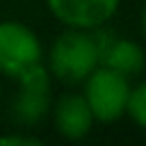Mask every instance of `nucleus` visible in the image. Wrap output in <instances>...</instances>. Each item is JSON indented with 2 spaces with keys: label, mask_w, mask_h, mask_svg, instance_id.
<instances>
[{
  "label": "nucleus",
  "mask_w": 146,
  "mask_h": 146,
  "mask_svg": "<svg viewBox=\"0 0 146 146\" xmlns=\"http://www.w3.org/2000/svg\"><path fill=\"white\" fill-rule=\"evenodd\" d=\"M41 64V43L36 34L16 21L0 23V73L21 80Z\"/></svg>",
  "instance_id": "obj_3"
},
{
  "label": "nucleus",
  "mask_w": 146,
  "mask_h": 146,
  "mask_svg": "<svg viewBox=\"0 0 146 146\" xmlns=\"http://www.w3.org/2000/svg\"><path fill=\"white\" fill-rule=\"evenodd\" d=\"M50 71L62 82H82L100 62L96 36L73 27L57 36L50 48Z\"/></svg>",
  "instance_id": "obj_1"
},
{
  "label": "nucleus",
  "mask_w": 146,
  "mask_h": 146,
  "mask_svg": "<svg viewBox=\"0 0 146 146\" xmlns=\"http://www.w3.org/2000/svg\"><path fill=\"white\" fill-rule=\"evenodd\" d=\"M125 112L139 128L146 125V84H137L135 89H130L125 100Z\"/></svg>",
  "instance_id": "obj_8"
},
{
  "label": "nucleus",
  "mask_w": 146,
  "mask_h": 146,
  "mask_svg": "<svg viewBox=\"0 0 146 146\" xmlns=\"http://www.w3.org/2000/svg\"><path fill=\"white\" fill-rule=\"evenodd\" d=\"M0 146H41V139L23 135H5L0 137Z\"/></svg>",
  "instance_id": "obj_9"
},
{
  "label": "nucleus",
  "mask_w": 146,
  "mask_h": 146,
  "mask_svg": "<svg viewBox=\"0 0 146 146\" xmlns=\"http://www.w3.org/2000/svg\"><path fill=\"white\" fill-rule=\"evenodd\" d=\"M21 96L14 103V114L23 123H36L50 107V75L43 64H36L21 80Z\"/></svg>",
  "instance_id": "obj_4"
},
{
  "label": "nucleus",
  "mask_w": 146,
  "mask_h": 146,
  "mask_svg": "<svg viewBox=\"0 0 146 146\" xmlns=\"http://www.w3.org/2000/svg\"><path fill=\"white\" fill-rule=\"evenodd\" d=\"M84 100L91 110V116L98 121H116L125 114V100L130 94L128 75L103 66L94 68L84 78Z\"/></svg>",
  "instance_id": "obj_2"
},
{
  "label": "nucleus",
  "mask_w": 146,
  "mask_h": 146,
  "mask_svg": "<svg viewBox=\"0 0 146 146\" xmlns=\"http://www.w3.org/2000/svg\"><path fill=\"white\" fill-rule=\"evenodd\" d=\"M91 121L94 116H91V110L84 96L66 94L59 98L55 107V123H57V130L66 139H82L91 130Z\"/></svg>",
  "instance_id": "obj_6"
},
{
  "label": "nucleus",
  "mask_w": 146,
  "mask_h": 146,
  "mask_svg": "<svg viewBox=\"0 0 146 146\" xmlns=\"http://www.w3.org/2000/svg\"><path fill=\"white\" fill-rule=\"evenodd\" d=\"M100 62L123 75H139L144 71V50L139 43L128 39L110 41V46H103L100 50Z\"/></svg>",
  "instance_id": "obj_7"
},
{
  "label": "nucleus",
  "mask_w": 146,
  "mask_h": 146,
  "mask_svg": "<svg viewBox=\"0 0 146 146\" xmlns=\"http://www.w3.org/2000/svg\"><path fill=\"white\" fill-rule=\"evenodd\" d=\"M46 2L48 9L55 14V18L78 30L100 27L114 16L119 7V0H46Z\"/></svg>",
  "instance_id": "obj_5"
}]
</instances>
